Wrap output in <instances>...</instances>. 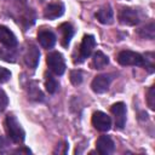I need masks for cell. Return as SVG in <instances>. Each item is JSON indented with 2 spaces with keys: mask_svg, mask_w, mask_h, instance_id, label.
I'll return each instance as SVG.
<instances>
[{
  "mask_svg": "<svg viewBox=\"0 0 155 155\" xmlns=\"http://www.w3.org/2000/svg\"><path fill=\"white\" fill-rule=\"evenodd\" d=\"M6 131L8 137L15 142V143H22L24 140L25 133L24 130L22 128L21 124L13 115H7L6 116Z\"/></svg>",
  "mask_w": 155,
  "mask_h": 155,
  "instance_id": "cell-1",
  "label": "cell"
},
{
  "mask_svg": "<svg viewBox=\"0 0 155 155\" xmlns=\"http://www.w3.org/2000/svg\"><path fill=\"white\" fill-rule=\"evenodd\" d=\"M46 62L51 71L54 73L56 75H62L65 71V62H64L63 56L59 52L54 51V52L48 53Z\"/></svg>",
  "mask_w": 155,
  "mask_h": 155,
  "instance_id": "cell-2",
  "label": "cell"
},
{
  "mask_svg": "<svg viewBox=\"0 0 155 155\" xmlns=\"http://www.w3.org/2000/svg\"><path fill=\"white\" fill-rule=\"evenodd\" d=\"M117 62L121 65H143V56L137 52L125 50L117 54Z\"/></svg>",
  "mask_w": 155,
  "mask_h": 155,
  "instance_id": "cell-3",
  "label": "cell"
},
{
  "mask_svg": "<svg viewBox=\"0 0 155 155\" xmlns=\"http://www.w3.org/2000/svg\"><path fill=\"white\" fill-rule=\"evenodd\" d=\"M119 19L122 24L134 25V24L139 23L140 16H139V12L137 10L131 8V7H124V8H121V11L119 13Z\"/></svg>",
  "mask_w": 155,
  "mask_h": 155,
  "instance_id": "cell-4",
  "label": "cell"
},
{
  "mask_svg": "<svg viewBox=\"0 0 155 155\" xmlns=\"http://www.w3.org/2000/svg\"><path fill=\"white\" fill-rule=\"evenodd\" d=\"M92 124H93V126L98 131H102V132H107L111 127V120H110V117L105 113H103V111H96V113H93V115H92Z\"/></svg>",
  "mask_w": 155,
  "mask_h": 155,
  "instance_id": "cell-5",
  "label": "cell"
},
{
  "mask_svg": "<svg viewBox=\"0 0 155 155\" xmlns=\"http://www.w3.org/2000/svg\"><path fill=\"white\" fill-rule=\"evenodd\" d=\"M114 119H115V125L117 128H124L126 124V105L122 102H117L111 105L110 108Z\"/></svg>",
  "mask_w": 155,
  "mask_h": 155,
  "instance_id": "cell-6",
  "label": "cell"
},
{
  "mask_svg": "<svg viewBox=\"0 0 155 155\" xmlns=\"http://www.w3.org/2000/svg\"><path fill=\"white\" fill-rule=\"evenodd\" d=\"M111 75L109 74H102L93 79L91 87L96 93H103L109 88V85L111 82Z\"/></svg>",
  "mask_w": 155,
  "mask_h": 155,
  "instance_id": "cell-7",
  "label": "cell"
},
{
  "mask_svg": "<svg viewBox=\"0 0 155 155\" xmlns=\"http://www.w3.org/2000/svg\"><path fill=\"white\" fill-rule=\"evenodd\" d=\"M96 46V40L92 35H85L82 38V41H81V45H80V61H84L86 58H88L92 52H93V48Z\"/></svg>",
  "mask_w": 155,
  "mask_h": 155,
  "instance_id": "cell-8",
  "label": "cell"
},
{
  "mask_svg": "<svg viewBox=\"0 0 155 155\" xmlns=\"http://www.w3.org/2000/svg\"><path fill=\"white\" fill-rule=\"evenodd\" d=\"M96 148H97V151L101 155H110L114 151L115 145H114L113 139L109 136H101L97 139Z\"/></svg>",
  "mask_w": 155,
  "mask_h": 155,
  "instance_id": "cell-9",
  "label": "cell"
},
{
  "mask_svg": "<svg viewBox=\"0 0 155 155\" xmlns=\"http://www.w3.org/2000/svg\"><path fill=\"white\" fill-rule=\"evenodd\" d=\"M64 13V5L62 2H53L45 7L44 17L47 19H56Z\"/></svg>",
  "mask_w": 155,
  "mask_h": 155,
  "instance_id": "cell-10",
  "label": "cell"
},
{
  "mask_svg": "<svg viewBox=\"0 0 155 155\" xmlns=\"http://www.w3.org/2000/svg\"><path fill=\"white\" fill-rule=\"evenodd\" d=\"M0 42L7 47H15L17 45L16 35L5 25H0Z\"/></svg>",
  "mask_w": 155,
  "mask_h": 155,
  "instance_id": "cell-11",
  "label": "cell"
},
{
  "mask_svg": "<svg viewBox=\"0 0 155 155\" xmlns=\"http://www.w3.org/2000/svg\"><path fill=\"white\" fill-rule=\"evenodd\" d=\"M39 58H40V52L39 48L35 45H30L27 48L25 56H24V61L25 64L30 68H36L38 63H39Z\"/></svg>",
  "mask_w": 155,
  "mask_h": 155,
  "instance_id": "cell-12",
  "label": "cell"
},
{
  "mask_svg": "<svg viewBox=\"0 0 155 155\" xmlns=\"http://www.w3.org/2000/svg\"><path fill=\"white\" fill-rule=\"evenodd\" d=\"M96 17L102 24H111L114 21V12L109 5H104L96 12Z\"/></svg>",
  "mask_w": 155,
  "mask_h": 155,
  "instance_id": "cell-13",
  "label": "cell"
},
{
  "mask_svg": "<svg viewBox=\"0 0 155 155\" xmlns=\"http://www.w3.org/2000/svg\"><path fill=\"white\" fill-rule=\"evenodd\" d=\"M38 40L42 47L51 48L56 44V35L51 30H40L38 34Z\"/></svg>",
  "mask_w": 155,
  "mask_h": 155,
  "instance_id": "cell-14",
  "label": "cell"
},
{
  "mask_svg": "<svg viewBox=\"0 0 155 155\" xmlns=\"http://www.w3.org/2000/svg\"><path fill=\"white\" fill-rule=\"evenodd\" d=\"M108 63H109L108 56L104 54L102 51H97V52L93 54V57H92L91 65H92L94 69H103Z\"/></svg>",
  "mask_w": 155,
  "mask_h": 155,
  "instance_id": "cell-15",
  "label": "cell"
},
{
  "mask_svg": "<svg viewBox=\"0 0 155 155\" xmlns=\"http://www.w3.org/2000/svg\"><path fill=\"white\" fill-rule=\"evenodd\" d=\"M59 30L62 33V45L68 46L70 42V39L73 38V34H74V29H73L71 24L70 23H63L59 25Z\"/></svg>",
  "mask_w": 155,
  "mask_h": 155,
  "instance_id": "cell-16",
  "label": "cell"
},
{
  "mask_svg": "<svg viewBox=\"0 0 155 155\" xmlns=\"http://www.w3.org/2000/svg\"><path fill=\"white\" fill-rule=\"evenodd\" d=\"M45 87H46L47 92H50V93H54V92L57 91V88H58V82L56 81L54 78H52L51 75H48V76H46Z\"/></svg>",
  "mask_w": 155,
  "mask_h": 155,
  "instance_id": "cell-17",
  "label": "cell"
},
{
  "mask_svg": "<svg viewBox=\"0 0 155 155\" xmlns=\"http://www.w3.org/2000/svg\"><path fill=\"white\" fill-rule=\"evenodd\" d=\"M139 34H140L143 38L154 39V35H155V27H154V23H150L149 25L142 28V29L139 30Z\"/></svg>",
  "mask_w": 155,
  "mask_h": 155,
  "instance_id": "cell-18",
  "label": "cell"
},
{
  "mask_svg": "<svg viewBox=\"0 0 155 155\" xmlns=\"http://www.w3.org/2000/svg\"><path fill=\"white\" fill-rule=\"evenodd\" d=\"M147 103H148V107L154 110L155 109V87L151 86L148 91V96H147Z\"/></svg>",
  "mask_w": 155,
  "mask_h": 155,
  "instance_id": "cell-19",
  "label": "cell"
},
{
  "mask_svg": "<svg viewBox=\"0 0 155 155\" xmlns=\"http://www.w3.org/2000/svg\"><path fill=\"white\" fill-rule=\"evenodd\" d=\"M143 65H145V68H148L150 73L154 71V54L153 53L145 54V58H143Z\"/></svg>",
  "mask_w": 155,
  "mask_h": 155,
  "instance_id": "cell-20",
  "label": "cell"
},
{
  "mask_svg": "<svg viewBox=\"0 0 155 155\" xmlns=\"http://www.w3.org/2000/svg\"><path fill=\"white\" fill-rule=\"evenodd\" d=\"M70 81L73 85H80L82 82V73L80 70H73L70 73Z\"/></svg>",
  "mask_w": 155,
  "mask_h": 155,
  "instance_id": "cell-21",
  "label": "cell"
},
{
  "mask_svg": "<svg viewBox=\"0 0 155 155\" xmlns=\"http://www.w3.org/2000/svg\"><path fill=\"white\" fill-rule=\"evenodd\" d=\"M7 104H8V98H7V94L2 91V90H0V114L6 109V107H7Z\"/></svg>",
  "mask_w": 155,
  "mask_h": 155,
  "instance_id": "cell-22",
  "label": "cell"
},
{
  "mask_svg": "<svg viewBox=\"0 0 155 155\" xmlns=\"http://www.w3.org/2000/svg\"><path fill=\"white\" fill-rule=\"evenodd\" d=\"M10 78H11V71L8 69H6V68L0 67V84L6 82Z\"/></svg>",
  "mask_w": 155,
  "mask_h": 155,
  "instance_id": "cell-23",
  "label": "cell"
},
{
  "mask_svg": "<svg viewBox=\"0 0 155 155\" xmlns=\"http://www.w3.org/2000/svg\"><path fill=\"white\" fill-rule=\"evenodd\" d=\"M7 145H8V144H7L6 139H5L4 137H1V136H0V151H1V153H4V151H5L4 149H5V148H7Z\"/></svg>",
  "mask_w": 155,
  "mask_h": 155,
  "instance_id": "cell-24",
  "label": "cell"
}]
</instances>
